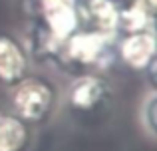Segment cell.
Returning a JSON list of instances; mask_svg holds the SVG:
<instances>
[{"label": "cell", "mask_w": 157, "mask_h": 151, "mask_svg": "<svg viewBox=\"0 0 157 151\" xmlns=\"http://www.w3.org/2000/svg\"><path fill=\"white\" fill-rule=\"evenodd\" d=\"M56 88L40 76H24L10 93L12 113L28 125L44 123L56 108Z\"/></svg>", "instance_id": "cell-1"}, {"label": "cell", "mask_w": 157, "mask_h": 151, "mask_svg": "<svg viewBox=\"0 0 157 151\" xmlns=\"http://www.w3.org/2000/svg\"><path fill=\"white\" fill-rule=\"evenodd\" d=\"M111 89L98 76H82L70 85L68 105L74 113H92L109 101Z\"/></svg>", "instance_id": "cell-2"}, {"label": "cell", "mask_w": 157, "mask_h": 151, "mask_svg": "<svg viewBox=\"0 0 157 151\" xmlns=\"http://www.w3.org/2000/svg\"><path fill=\"white\" fill-rule=\"evenodd\" d=\"M26 52L10 36H0V81L14 85L26 76Z\"/></svg>", "instance_id": "cell-3"}, {"label": "cell", "mask_w": 157, "mask_h": 151, "mask_svg": "<svg viewBox=\"0 0 157 151\" xmlns=\"http://www.w3.org/2000/svg\"><path fill=\"white\" fill-rule=\"evenodd\" d=\"M32 145V127L12 111L0 109V151H28Z\"/></svg>", "instance_id": "cell-4"}, {"label": "cell", "mask_w": 157, "mask_h": 151, "mask_svg": "<svg viewBox=\"0 0 157 151\" xmlns=\"http://www.w3.org/2000/svg\"><path fill=\"white\" fill-rule=\"evenodd\" d=\"M155 56V40L151 32H133L121 44V60L129 68L143 70L147 64L153 62Z\"/></svg>", "instance_id": "cell-5"}, {"label": "cell", "mask_w": 157, "mask_h": 151, "mask_svg": "<svg viewBox=\"0 0 157 151\" xmlns=\"http://www.w3.org/2000/svg\"><path fill=\"white\" fill-rule=\"evenodd\" d=\"M44 18L58 38H66L76 30L78 16L70 0H44Z\"/></svg>", "instance_id": "cell-6"}, {"label": "cell", "mask_w": 157, "mask_h": 151, "mask_svg": "<svg viewBox=\"0 0 157 151\" xmlns=\"http://www.w3.org/2000/svg\"><path fill=\"white\" fill-rule=\"evenodd\" d=\"M70 56L76 62H94L104 50V36L101 34H82L70 40Z\"/></svg>", "instance_id": "cell-7"}, {"label": "cell", "mask_w": 157, "mask_h": 151, "mask_svg": "<svg viewBox=\"0 0 157 151\" xmlns=\"http://www.w3.org/2000/svg\"><path fill=\"white\" fill-rule=\"evenodd\" d=\"M90 10H92V16L100 28L107 30V28H113L117 24V12H115L113 4L109 0H92Z\"/></svg>", "instance_id": "cell-8"}, {"label": "cell", "mask_w": 157, "mask_h": 151, "mask_svg": "<svg viewBox=\"0 0 157 151\" xmlns=\"http://www.w3.org/2000/svg\"><path fill=\"white\" fill-rule=\"evenodd\" d=\"M155 104H157V97H155V93L151 92L149 96L143 100L141 111H139L141 127L149 137H155V123H157V119H155Z\"/></svg>", "instance_id": "cell-9"}]
</instances>
